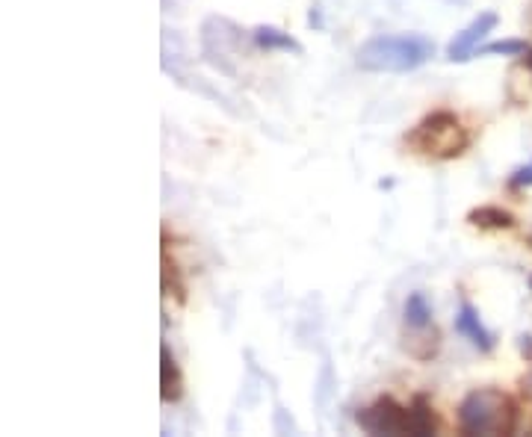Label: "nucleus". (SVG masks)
Here are the masks:
<instances>
[{
    "label": "nucleus",
    "mask_w": 532,
    "mask_h": 437,
    "mask_svg": "<svg viewBox=\"0 0 532 437\" xmlns=\"http://www.w3.org/2000/svg\"><path fill=\"white\" fill-rule=\"evenodd\" d=\"M435 57V42L423 33L373 36L358 48L355 63L370 74H408Z\"/></svg>",
    "instance_id": "nucleus-1"
},
{
    "label": "nucleus",
    "mask_w": 532,
    "mask_h": 437,
    "mask_svg": "<svg viewBox=\"0 0 532 437\" xmlns=\"http://www.w3.org/2000/svg\"><path fill=\"white\" fill-rule=\"evenodd\" d=\"M470 145L465 122L450 110H435L405 133V148L423 160H456Z\"/></svg>",
    "instance_id": "nucleus-2"
},
{
    "label": "nucleus",
    "mask_w": 532,
    "mask_h": 437,
    "mask_svg": "<svg viewBox=\"0 0 532 437\" xmlns=\"http://www.w3.org/2000/svg\"><path fill=\"white\" fill-rule=\"evenodd\" d=\"M459 426L465 435H512L518 426V405L497 387L470 390L459 405Z\"/></svg>",
    "instance_id": "nucleus-3"
},
{
    "label": "nucleus",
    "mask_w": 532,
    "mask_h": 437,
    "mask_svg": "<svg viewBox=\"0 0 532 437\" xmlns=\"http://www.w3.org/2000/svg\"><path fill=\"white\" fill-rule=\"evenodd\" d=\"M355 423L367 435H411V408L399 405L394 396H379L355 414Z\"/></svg>",
    "instance_id": "nucleus-4"
},
{
    "label": "nucleus",
    "mask_w": 532,
    "mask_h": 437,
    "mask_svg": "<svg viewBox=\"0 0 532 437\" xmlns=\"http://www.w3.org/2000/svg\"><path fill=\"white\" fill-rule=\"evenodd\" d=\"M500 24L497 12H479L462 33H456V39L447 45V60L450 63H467L470 57H476L479 42Z\"/></svg>",
    "instance_id": "nucleus-5"
},
{
    "label": "nucleus",
    "mask_w": 532,
    "mask_h": 437,
    "mask_svg": "<svg viewBox=\"0 0 532 437\" xmlns=\"http://www.w3.org/2000/svg\"><path fill=\"white\" fill-rule=\"evenodd\" d=\"M456 331L467 337L479 352H491L494 349V334L482 325V319H479V311L470 305V302H462V308H459V316H456Z\"/></svg>",
    "instance_id": "nucleus-6"
},
{
    "label": "nucleus",
    "mask_w": 532,
    "mask_h": 437,
    "mask_svg": "<svg viewBox=\"0 0 532 437\" xmlns=\"http://www.w3.org/2000/svg\"><path fill=\"white\" fill-rule=\"evenodd\" d=\"M184 396V375L175 361V355L169 352V346L160 349V399L163 402H178Z\"/></svg>",
    "instance_id": "nucleus-7"
},
{
    "label": "nucleus",
    "mask_w": 532,
    "mask_h": 437,
    "mask_svg": "<svg viewBox=\"0 0 532 437\" xmlns=\"http://www.w3.org/2000/svg\"><path fill=\"white\" fill-rule=\"evenodd\" d=\"M467 222L473 228H482V231H509L515 228V216L503 207H494V204H482L476 210L467 213Z\"/></svg>",
    "instance_id": "nucleus-8"
},
{
    "label": "nucleus",
    "mask_w": 532,
    "mask_h": 437,
    "mask_svg": "<svg viewBox=\"0 0 532 437\" xmlns=\"http://www.w3.org/2000/svg\"><path fill=\"white\" fill-rule=\"evenodd\" d=\"M255 45L261 48V51H287V54H302L305 48H302V42H296L290 33H284V30H278V27H255Z\"/></svg>",
    "instance_id": "nucleus-9"
},
{
    "label": "nucleus",
    "mask_w": 532,
    "mask_h": 437,
    "mask_svg": "<svg viewBox=\"0 0 532 437\" xmlns=\"http://www.w3.org/2000/svg\"><path fill=\"white\" fill-rule=\"evenodd\" d=\"M438 432V420L432 414V405L426 396H414L411 402V435L417 437H429Z\"/></svg>",
    "instance_id": "nucleus-10"
},
{
    "label": "nucleus",
    "mask_w": 532,
    "mask_h": 437,
    "mask_svg": "<svg viewBox=\"0 0 532 437\" xmlns=\"http://www.w3.org/2000/svg\"><path fill=\"white\" fill-rule=\"evenodd\" d=\"M405 325H408V331H417V328H426V325H432V305H429V299L423 296V293H411L408 299H405Z\"/></svg>",
    "instance_id": "nucleus-11"
},
{
    "label": "nucleus",
    "mask_w": 532,
    "mask_h": 437,
    "mask_svg": "<svg viewBox=\"0 0 532 437\" xmlns=\"http://www.w3.org/2000/svg\"><path fill=\"white\" fill-rule=\"evenodd\" d=\"M527 48H530L527 42L506 39V42H491V45H485V48H476V57H497V54H503V57H524Z\"/></svg>",
    "instance_id": "nucleus-12"
},
{
    "label": "nucleus",
    "mask_w": 532,
    "mask_h": 437,
    "mask_svg": "<svg viewBox=\"0 0 532 437\" xmlns=\"http://www.w3.org/2000/svg\"><path fill=\"white\" fill-rule=\"evenodd\" d=\"M163 293H166V296H175L178 302H184V284H181L178 266L169 260V254H163Z\"/></svg>",
    "instance_id": "nucleus-13"
},
{
    "label": "nucleus",
    "mask_w": 532,
    "mask_h": 437,
    "mask_svg": "<svg viewBox=\"0 0 532 437\" xmlns=\"http://www.w3.org/2000/svg\"><path fill=\"white\" fill-rule=\"evenodd\" d=\"M509 187L512 189L532 187V163L530 166H521V169H515V172H512V178H509Z\"/></svg>",
    "instance_id": "nucleus-14"
},
{
    "label": "nucleus",
    "mask_w": 532,
    "mask_h": 437,
    "mask_svg": "<svg viewBox=\"0 0 532 437\" xmlns=\"http://www.w3.org/2000/svg\"><path fill=\"white\" fill-rule=\"evenodd\" d=\"M521 352H524L527 358H532V337L530 334H524V337H521Z\"/></svg>",
    "instance_id": "nucleus-15"
},
{
    "label": "nucleus",
    "mask_w": 532,
    "mask_h": 437,
    "mask_svg": "<svg viewBox=\"0 0 532 437\" xmlns=\"http://www.w3.org/2000/svg\"><path fill=\"white\" fill-rule=\"evenodd\" d=\"M524 390H527V393L532 396V370L527 375H524Z\"/></svg>",
    "instance_id": "nucleus-16"
},
{
    "label": "nucleus",
    "mask_w": 532,
    "mask_h": 437,
    "mask_svg": "<svg viewBox=\"0 0 532 437\" xmlns=\"http://www.w3.org/2000/svg\"><path fill=\"white\" fill-rule=\"evenodd\" d=\"M524 65L532 71V48H527V54H524Z\"/></svg>",
    "instance_id": "nucleus-17"
},
{
    "label": "nucleus",
    "mask_w": 532,
    "mask_h": 437,
    "mask_svg": "<svg viewBox=\"0 0 532 437\" xmlns=\"http://www.w3.org/2000/svg\"><path fill=\"white\" fill-rule=\"evenodd\" d=\"M530 290H532V278H530Z\"/></svg>",
    "instance_id": "nucleus-18"
}]
</instances>
